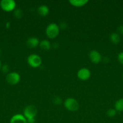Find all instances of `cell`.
<instances>
[{"label": "cell", "mask_w": 123, "mask_h": 123, "mask_svg": "<svg viewBox=\"0 0 123 123\" xmlns=\"http://www.w3.org/2000/svg\"><path fill=\"white\" fill-rule=\"evenodd\" d=\"M60 28L55 23H51L47 26L45 33L49 38H54L59 35Z\"/></svg>", "instance_id": "1"}, {"label": "cell", "mask_w": 123, "mask_h": 123, "mask_svg": "<svg viewBox=\"0 0 123 123\" xmlns=\"http://www.w3.org/2000/svg\"><path fill=\"white\" fill-rule=\"evenodd\" d=\"M37 114V109L34 105H30L25 107L24 111V116L27 120L30 119H35Z\"/></svg>", "instance_id": "2"}, {"label": "cell", "mask_w": 123, "mask_h": 123, "mask_svg": "<svg viewBox=\"0 0 123 123\" xmlns=\"http://www.w3.org/2000/svg\"><path fill=\"white\" fill-rule=\"evenodd\" d=\"M16 3L14 0H2L0 2V7L2 10L6 12H10L14 10Z\"/></svg>", "instance_id": "3"}, {"label": "cell", "mask_w": 123, "mask_h": 123, "mask_svg": "<svg viewBox=\"0 0 123 123\" xmlns=\"http://www.w3.org/2000/svg\"><path fill=\"white\" fill-rule=\"evenodd\" d=\"M64 106L69 111H76L79 109V103L77 100L73 98H68L65 100Z\"/></svg>", "instance_id": "4"}, {"label": "cell", "mask_w": 123, "mask_h": 123, "mask_svg": "<svg viewBox=\"0 0 123 123\" xmlns=\"http://www.w3.org/2000/svg\"><path fill=\"white\" fill-rule=\"evenodd\" d=\"M27 62L31 67L37 68L42 64V59L41 56L36 54H31L28 56Z\"/></svg>", "instance_id": "5"}, {"label": "cell", "mask_w": 123, "mask_h": 123, "mask_svg": "<svg viewBox=\"0 0 123 123\" xmlns=\"http://www.w3.org/2000/svg\"><path fill=\"white\" fill-rule=\"evenodd\" d=\"M20 76L17 72H10L8 73L6 76V80L7 83L10 85H16L20 81Z\"/></svg>", "instance_id": "6"}, {"label": "cell", "mask_w": 123, "mask_h": 123, "mask_svg": "<svg viewBox=\"0 0 123 123\" xmlns=\"http://www.w3.org/2000/svg\"><path fill=\"white\" fill-rule=\"evenodd\" d=\"M90 71L87 68H82L77 72V77L80 80H86L90 77Z\"/></svg>", "instance_id": "7"}, {"label": "cell", "mask_w": 123, "mask_h": 123, "mask_svg": "<svg viewBox=\"0 0 123 123\" xmlns=\"http://www.w3.org/2000/svg\"><path fill=\"white\" fill-rule=\"evenodd\" d=\"M89 58L94 64H98L101 61V55L98 51L95 50H91L89 54Z\"/></svg>", "instance_id": "8"}, {"label": "cell", "mask_w": 123, "mask_h": 123, "mask_svg": "<svg viewBox=\"0 0 123 123\" xmlns=\"http://www.w3.org/2000/svg\"><path fill=\"white\" fill-rule=\"evenodd\" d=\"M10 123H28L27 119L22 114L14 115L10 120Z\"/></svg>", "instance_id": "9"}, {"label": "cell", "mask_w": 123, "mask_h": 123, "mask_svg": "<svg viewBox=\"0 0 123 123\" xmlns=\"http://www.w3.org/2000/svg\"><path fill=\"white\" fill-rule=\"evenodd\" d=\"M39 43L38 38L34 37H30L26 42L27 46L30 48H35L39 44Z\"/></svg>", "instance_id": "10"}, {"label": "cell", "mask_w": 123, "mask_h": 123, "mask_svg": "<svg viewBox=\"0 0 123 123\" xmlns=\"http://www.w3.org/2000/svg\"><path fill=\"white\" fill-rule=\"evenodd\" d=\"M89 2L88 0H69V2L72 6L76 7H83Z\"/></svg>", "instance_id": "11"}, {"label": "cell", "mask_w": 123, "mask_h": 123, "mask_svg": "<svg viewBox=\"0 0 123 123\" xmlns=\"http://www.w3.org/2000/svg\"><path fill=\"white\" fill-rule=\"evenodd\" d=\"M37 12L41 16H46L49 13V8L45 5H42L38 7Z\"/></svg>", "instance_id": "12"}, {"label": "cell", "mask_w": 123, "mask_h": 123, "mask_svg": "<svg viewBox=\"0 0 123 123\" xmlns=\"http://www.w3.org/2000/svg\"><path fill=\"white\" fill-rule=\"evenodd\" d=\"M39 46L41 49L44 50H48L51 47V43L47 40H43L39 43Z\"/></svg>", "instance_id": "13"}, {"label": "cell", "mask_w": 123, "mask_h": 123, "mask_svg": "<svg viewBox=\"0 0 123 123\" xmlns=\"http://www.w3.org/2000/svg\"><path fill=\"white\" fill-rule=\"evenodd\" d=\"M110 42L113 44H117L120 42L121 38L119 34L116 33V32H113L110 36Z\"/></svg>", "instance_id": "14"}, {"label": "cell", "mask_w": 123, "mask_h": 123, "mask_svg": "<svg viewBox=\"0 0 123 123\" xmlns=\"http://www.w3.org/2000/svg\"><path fill=\"white\" fill-rule=\"evenodd\" d=\"M115 108L116 111H123V98H120L115 102Z\"/></svg>", "instance_id": "15"}, {"label": "cell", "mask_w": 123, "mask_h": 123, "mask_svg": "<svg viewBox=\"0 0 123 123\" xmlns=\"http://www.w3.org/2000/svg\"><path fill=\"white\" fill-rule=\"evenodd\" d=\"M116 111L115 109H109L107 110V115L109 117H113L116 115Z\"/></svg>", "instance_id": "16"}, {"label": "cell", "mask_w": 123, "mask_h": 123, "mask_svg": "<svg viewBox=\"0 0 123 123\" xmlns=\"http://www.w3.org/2000/svg\"><path fill=\"white\" fill-rule=\"evenodd\" d=\"M14 15L17 18H21L22 16V12L20 9L18 8V9L15 10L14 11Z\"/></svg>", "instance_id": "17"}, {"label": "cell", "mask_w": 123, "mask_h": 123, "mask_svg": "<svg viewBox=\"0 0 123 123\" xmlns=\"http://www.w3.org/2000/svg\"><path fill=\"white\" fill-rule=\"evenodd\" d=\"M1 69L2 70V72H3L4 73H8V70H9V67H8V65L5 64L1 67Z\"/></svg>", "instance_id": "18"}, {"label": "cell", "mask_w": 123, "mask_h": 123, "mask_svg": "<svg viewBox=\"0 0 123 123\" xmlns=\"http://www.w3.org/2000/svg\"><path fill=\"white\" fill-rule=\"evenodd\" d=\"M118 60L121 64L123 65V52H121L118 55Z\"/></svg>", "instance_id": "19"}, {"label": "cell", "mask_w": 123, "mask_h": 123, "mask_svg": "<svg viewBox=\"0 0 123 123\" xmlns=\"http://www.w3.org/2000/svg\"><path fill=\"white\" fill-rule=\"evenodd\" d=\"M61 99H60V98H59V97H55V99L54 100V103H55V104H57V105H60V103H61Z\"/></svg>", "instance_id": "20"}, {"label": "cell", "mask_w": 123, "mask_h": 123, "mask_svg": "<svg viewBox=\"0 0 123 123\" xmlns=\"http://www.w3.org/2000/svg\"><path fill=\"white\" fill-rule=\"evenodd\" d=\"M118 32L120 34L123 35V25H121L118 28Z\"/></svg>", "instance_id": "21"}, {"label": "cell", "mask_w": 123, "mask_h": 123, "mask_svg": "<svg viewBox=\"0 0 123 123\" xmlns=\"http://www.w3.org/2000/svg\"><path fill=\"white\" fill-rule=\"evenodd\" d=\"M1 67H2V66H1V61H0V69H1Z\"/></svg>", "instance_id": "22"}, {"label": "cell", "mask_w": 123, "mask_h": 123, "mask_svg": "<svg viewBox=\"0 0 123 123\" xmlns=\"http://www.w3.org/2000/svg\"><path fill=\"white\" fill-rule=\"evenodd\" d=\"M1 50H0V56H1Z\"/></svg>", "instance_id": "23"}, {"label": "cell", "mask_w": 123, "mask_h": 123, "mask_svg": "<svg viewBox=\"0 0 123 123\" xmlns=\"http://www.w3.org/2000/svg\"></svg>", "instance_id": "24"}]
</instances>
